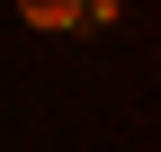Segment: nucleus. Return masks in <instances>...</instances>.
<instances>
[{"mask_svg": "<svg viewBox=\"0 0 161 152\" xmlns=\"http://www.w3.org/2000/svg\"><path fill=\"white\" fill-rule=\"evenodd\" d=\"M27 27H80V0H18Z\"/></svg>", "mask_w": 161, "mask_h": 152, "instance_id": "f257e3e1", "label": "nucleus"}]
</instances>
